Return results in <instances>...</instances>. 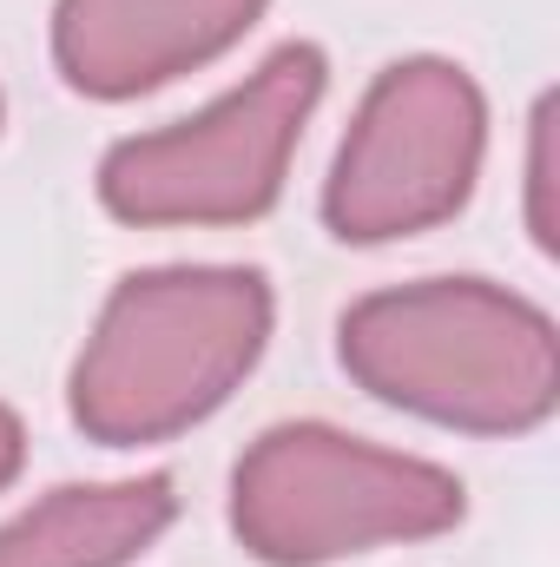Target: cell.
<instances>
[{
    "label": "cell",
    "instance_id": "cell-2",
    "mask_svg": "<svg viewBox=\"0 0 560 567\" xmlns=\"http://www.w3.org/2000/svg\"><path fill=\"white\" fill-rule=\"evenodd\" d=\"M336 357L376 403L468 435H528L560 396L554 317L488 278H428L350 303Z\"/></svg>",
    "mask_w": 560,
    "mask_h": 567
},
{
    "label": "cell",
    "instance_id": "cell-3",
    "mask_svg": "<svg viewBox=\"0 0 560 567\" xmlns=\"http://www.w3.org/2000/svg\"><path fill=\"white\" fill-rule=\"evenodd\" d=\"M462 482L330 423L265 429L231 475V528L265 567H323L462 522Z\"/></svg>",
    "mask_w": 560,
    "mask_h": 567
},
{
    "label": "cell",
    "instance_id": "cell-8",
    "mask_svg": "<svg viewBox=\"0 0 560 567\" xmlns=\"http://www.w3.org/2000/svg\"><path fill=\"white\" fill-rule=\"evenodd\" d=\"M554 100H541L535 106V145H528V231H535V245L541 251H554V205H548V192H554Z\"/></svg>",
    "mask_w": 560,
    "mask_h": 567
},
{
    "label": "cell",
    "instance_id": "cell-5",
    "mask_svg": "<svg viewBox=\"0 0 560 567\" xmlns=\"http://www.w3.org/2000/svg\"><path fill=\"white\" fill-rule=\"evenodd\" d=\"M488 145L481 86L455 60H396L363 93L323 185V225L343 245H390L455 218Z\"/></svg>",
    "mask_w": 560,
    "mask_h": 567
},
{
    "label": "cell",
    "instance_id": "cell-9",
    "mask_svg": "<svg viewBox=\"0 0 560 567\" xmlns=\"http://www.w3.org/2000/svg\"><path fill=\"white\" fill-rule=\"evenodd\" d=\"M20 462H27V429H20V416L0 403V488L20 475Z\"/></svg>",
    "mask_w": 560,
    "mask_h": 567
},
{
    "label": "cell",
    "instance_id": "cell-7",
    "mask_svg": "<svg viewBox=\"0 0 560 567\" xmlns=\"http://www.w3.org/2000/svg\"><path fill=\"white\" fill-rule=\"evenodd\" d=\"M172 475L66 482L0 528V567H126L172 528Z\"/></svg>",
    "mask_w": 560,
    "mask_h": 567
},
{
    "label": "cell",
    "instance_id": "cell-6",
    "mask_svg": "<svg viewBox=\"0 0 560 567\" xmlns=\"http://www.w3.org/2000/svg\"><path fill=\"white\" fill-rule=\"evenodd\" d=\"M271 0H60L53 60L86 100H133L231 53Z\"/></svg>",
    "mask_w": 560,
    "mask_h": 567
},
{
    "label": "cell",
    "instance_id": "cell-1",
    "mask_svg": "<svg viewBox=\"0 0 560 567\" xmlns=\"http://www.w3.org/2000/svg\"><path fill=\"white\" fill-rule=\"evenodd\" d=\"M271 317L265 271L165 265L120 278L66 383L73 423L106 449L185 435L258 370Z\"/></svg>",
    "mask_w": 560,
    "mask_h": 567
},
{
    "label": "cell",
    "instance_id": "cell-4",
    "mask_svg": "<svg viewBox=\"0 0 560 567\" xmlns=\"http://www.w3.org/2000/svg\"><path fill=\"white\" fill-rule=\"evenodd\" d=\"M330 60L310 40L278 47L245 86L205 113L120 140L100 158V198L126 225H251L278 205L290 152L303 140Z\"/></svg>",
    "mask_w": 560,
    "mask_h": 567
}]
</instances>
